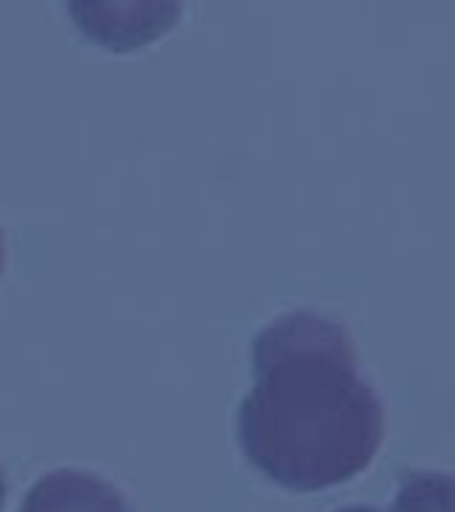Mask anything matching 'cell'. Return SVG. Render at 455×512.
I'll return each mask as SVG.
<instances>
[{
    "instance_id": "2",
    "label": "cell",
    "mask_w": 455,
    "mask_h": 512,
    "mask_svg": "<svg viewBox=\"0 0 455 512\" xmlns=\"http://www.w3.org/2000/svg\"><path fill=\"white\" fill-rule=\"evenodd\" d=\"M68 15L75 18L89 40L107 50H132L157 40L178 22V4H139V0H93V4H68Z\"/></svg>"
},
{
    "instance_id": "3",
    "label": "cell",
    "mask_w": 455,
    "mask_h": 512,
    "mask_svg": "<svg viewBox=\"0 0 455 512\" xmlns=\"http://www.w3.org/2000/svg\"><path fill=\"white\" fill-rule=\"evenodd\" d=\"M22 512H132L111 480L89 470H50L29 488Z\"/></svg>"
},
{
    "instance_id": "1",
    "label": "cell",
    "mask_w": 455,
    "mask_h": 512,
    "mask_svg": "<svg viewBox=\"0 0 455 512\" xmlns=\"http://www.w3.org/2000/svg\"><path fill=\"white\" fill-rule=\"evenodd\" d=\"M253 377L239 441L264 477L288 491H320L374 463L384 406L360 377L342 324L310 310L271 320L253 338Z\"/></svg>"
},
{
    "instance_id": "6",
    "label": "cell",
    "mask_w": 455,
    "mask_h": 512,
    "mask_svg": "<svg viewBox=\"0 0 455 512\" xmlns=\"http://www.w3.org/2000/svg\"><path fill=\"white\" fill-rule=\"evenodd\" d=\"M335 512H381V509H370V505H345V509H335Z\"/></svg>"
},
{
    "instance_id": "5",
    "label": "cell",
    "mask_w": 455,
    "mask_h": 512,
    "mask_svg": "<svg viewBox=\"0 0 455 512\" xmlns=\"http://www.w3.org/2000/svg\"><path fill=\"white\" fill-rule=\"evenodd\" d=\"M4 495H8V473L0 466V512H4Z\"/></svg>"
},
{
    "instance_id": "7",
    "label": "cell",
    "mask_w": 455,
    "mask_h": 512,
    "mask_svg": "<svg viewBox=\"0 0 455 512\" xmlns=\"http://www.w3.org/2000/svg\"><path fill=\"white\" fill-rule=\"evenodd\" d=\"M0 274H4V228H0Z\"/></svg>"
},
{
    "instance_id": "4",
    "label": "cell",
    "mask_w": 455,
    "mask_h": 512,
    "mask_svg": "<svg viewBox=\"0 0 455 512\" xmlns=\"http://www.w3.org/2000/svg\"><path fill=\"white\" fill-rule=\"evenodd\" d=\"M392 512H455V477L441 470H413L402 477Z\"/></svg>"
}]
</instances>
